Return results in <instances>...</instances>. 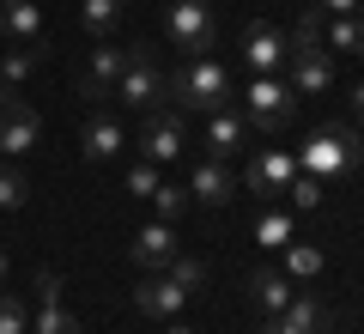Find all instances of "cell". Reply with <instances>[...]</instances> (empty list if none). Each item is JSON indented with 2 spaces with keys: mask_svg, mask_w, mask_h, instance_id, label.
Instances as JSON below:
<instances>
[{
  "mask_svg": "<svg viewBox=\"0 0 364 334\" xmlns=\"http://www.w3.org/2000/svg\"><path fill=\"white\" fill-rule=\"evenodd\" d=\"M164 98L176 103L182 116H213V110H225V103L237 98V85H231V67L225 61L195 55V61H182L176 73L164 79Z\"/></svg>",
  "mask_w": 364,
  "mask_h": 334,
  "instance_id": "obj_1",
  "label": "cell"
},
{
  "mask_svg": "<svg viewBox=\"0 0 364 334\" xmlns=\"http://www.w3.org/2000/svg\"><path fill=\"white\" fill-rule=\"evenodd\" d=\"M291 116H298V91H291L279 73H255V79H249V91H243V122H249L255 134H286Z\"/></svg>",
  "mask_w": 364,
  "mask_h": 334,
  "instance_id": "obj_2",
  "label": "cell"
},
{
  "mask_svg": "<svg viewBox=\"0 0 364 334\" xmlns=\"http://www.w3.org/2000/svg\"><path fill=\"white\" fill-rule=\"evenodd\" d=\"M358 158H364V134L352 128V122H322V128L304 140L298 170H310V177H328V170H352Z\"/></svg>",
  "mask_w": 364,
  "mask_h": 334,
  "instance_id": "obj_3",
  "label": "cell"
},
{
  "mask_svg": "<svg viewBox=\"0 0 364 334\" xmlns=\"http://www.w3.org/2000/svg\"><path fill=\"white\" fill-rule=\"evenodd\" d=\"M134 146H140L146 165H170V158H182V152H188L182 110H176V103H152V110H140V134H134Z\"/></svg>",
  "mask_w": 364,
  "mask_h": 334,
  "instance_id": "obj_4",
  "label": "cell"
},
{
  "mask_svg": "<svg viewBox=\"0 0 364 334\" xmlns=\"http://www.w3.org/2000/svg\"><path fill=\"white\" fill-rule=\"evenodd\" d=\"M164 37H170V49H182V61L213 55L219 49V25H213L207 0H176V6L164 13Z\"/></svg>",
  "mask_w": 364,
  "mask_h": 334,
  "instance_id": "obj_5",
  "label": "cell"
},
{
  "mask_svg": "<svg viewBox=\"0 0 364 334\" xmlns=\"http://www.w3.org/2000/svg\"><path fill=\"white\" fill-rule=\"evenodd\" d=\"M116 98L128 103V110L164 103V73H158V55L146 49V43H128V67H122V79H116Z\"/></svg>",
  "mask_w": 364,
  "mask_h": 334,
  "instance_id": "obj_6",
  "label": "cell"
},
{
  "mask_svg": "<svg viewBox=\"0 0 364 334\" xmlns=\"http://www.w3.org/2000/svg\"><path fill=\"white\" fill-rule=\"evenodd\" d=\"M207 122V158H219V165H231V158H243L249 152V122H243V110H231V103H225V110H213V116H200Z\"/></svg>",
  "mask_w": 364,
  "mask_h": 334,
  "instance_id": "obj_7",
  "label": "cell"
},
{
  "mask_svg": "<svg viewBox=\"0 0 364 334\" xmlns=\"http://www.w3.org/2000/svg\"><path fill=\"white\" fill-rule=\"evenodd\" d=\"M286 85L298 98H316V91L334 85V49H286Z\"/></svg>",
  "mask_w": 364,
  "mask_h": 334,
  "instance_id": "obj_8",
  "label": "cell"
},
{
  "mask_svg": "<svg viewBox=\"0 0 364 334\" xmlns=\"http://www.w3.org/2000/svg\"><path fill=\"white\" fill-rule=\"evenodd\" d=\"M328 322H334V316H328V304L304 292V298H291L279 316H261L255 334H328Z\"/></svg>",
  "mask_w": 364,
  "mask_h": 334,
  "instance_id": "obj_9",
  "label": "cell"
},
{
  "mask_svg": "<svg viewBox=\"0 0 364 334\" xmlns=\"http://www.w3.org/2000/svg\"><path fill=\"white\" fill-rule=\"evenodd\" d=\"M128 256H134V268H140V273H164L170 261H176V231H170V219L140 225L134 244H128Z\"/></svg>",
  "mask_w": 364,
  "mask_h": 334,
  "instance_id": "obj_10",
  "label": "cell"
},
{
  "mask_svg": "<svg viewBox=\"0 0 364 334\" xmlns=\"http://www.w3.org/2000/svg\"><path fill=\"white\" fill-rule=\"evenodd\" d=\"M243 61H249V73H279L286 67V31L267 25V19L243 25Z\"/></svg>",
  "mask_w": 364,
  "mask_h": 334,
  "instance_id": "obj_11",
  "label": "cell"
},
{
  "mask_svg": "<svg viewBox=\"0 0 364 334\" xmlns=\"http://www.w3.org/2000/svg\"><path fill=\"white\" fill-rule=\"evenodd\" d=\"M182 304H188V292H182L170 273H146V280L134 286V310H140V316H152V322L182 316Z\"/></svg>",
  "mask_w": 364,
  "mask_h": 334,
  "instance_id": "obj_12",
  "label": "cell"
},
{
  "mask_svg": "<svg viewBox=\"0 0 364 334\" xmlns=\"http://www.w3.org/2000/svg\"><path fill=\"white\" fill-rule=\"evenodd\" d=\"M43 140V122H37V110H31L25 98H6L0 103V152H31V146Z\"/></svg>",
  "mask_w": 364,
  "mask_h": 334,
  "instance_id": "obj_13",
  "label": "cell"
},
{
  "mask_svg": "<svg viewBox=\"0 0 364 334\" xmlns=\"http://www.w3.org/2000/svg\"><path fill=\"white\" fill-rule=\"evenodd\" d=\"M122 67H128V49H116V43H97L91 49V61H85V73H79V98H109L116 91V79H122Z\"/></svg>",
  "mask_w": 364,
  "mask_h": 334,
  "instance_id": "obj_14",
  "label": "cell"
},
{
  "mask_svg": "<svg viewBox=\"0 0 364 334\" xmlns=\"http://www.w3.org/2000/svg\"><path fill=\"white\" fill-rule=\"evenodd\" d=\"M31 328L37 334H79V322L61 310V273H49V268L37 273V316H31Z\"/></svg>",
  "mask_w": 364,
  "mask_h": 334,
  "instance_id": "obj_15",
  "label": "cell"
},
{
  "mask_svg": "<svg viewBox=\"0 0 364 334\" xmlns=\"http://www.w3.org/2000/svg\"><path fill=\"white\" fill-rule=\"evenodd\" d=\"M231 194H237V177H231V165H219V158H195V170H188V201L225 207Z\"/></svg>",
  "mask_w": 364,
  "mask_h": 334,
  "instance_id": "obj_16",
  "label": "cell"
},
{
  "mask_svg": "<svg viewBox=\"0 0 364 334\" xmlns=\"http://www.w3.org/2000/svg\"><path fill=\"white\" fill-rule=\"evenodd\" d=\"M291 298H298L291 292V273H279V268H255L249 273V304H255L261 316H279Z\"/></svg>",
  "mask_w": 364,
  "mask_h": 334,
  "instance_id": "obj_17",
  "label": "cell"
},
{
  "mask_svg": "<svg viewBox=\"0 0 364 334\" xmlns=\"http://www.w3.org/2000/svg\"><path fill=\"white\" fill-rule=\"evenodd\" d=\"M291 177H298V152H261L249 165V189L255 194H286Z\"/></svg>",
  "mask_w": 364,
  "mask_h": 334,
  "instance_id": "obj_18",
  "label": "cell"
},
{
  "mask_svg": "<svg viewBox=\"0 0 364 334\" xmlns=\"http://www.w3.org/2000/svg\"><path fill=\"white\" fill-rule=\"evenodd\" d=\"M122 140H128V134H122L116 122L104 116V110H91V122L79 128V152H85L91 165H104V158H116V152H122Z\"/></svg>",
  "mask_w": 364,
  "mask_h": 334,
  "instance_id": "obj_19",
  "label": "cell"
},
{
  "mask_svg": "<svg viewBox=\"0 0 364 334\" xmlns=\"http://www.w3.org/2000/svg\"><path fill=\"white\" fill-rule=\"evenodd\" d=\"M0 37L43 43V6H37V0H0Z\"/></svg>",
  "mask_w": 364,
  "mask_h": 334,
  "instance_id": "obj_20",
  "label": "cell"
},
{
  "mask_svg": "<svg viewBox=\"0 0 364 334\" xmlns=\"http://www.w3.org/2000/svg\"><path fill=\"white\" fill-rule=\"evenodd\" d=\"M79 25L91 43H109V31L122 25V0H79Z\"/></svg>",
  "mask_w": 364,
  "mask_h": 334,
  "instance_id": "obj_21",
  "label": "cell"
},
{
  "mask_svg": "<svg viewBox=\"0 0 364 334\" xmlns=\"http://www.w3.org/2000/svg\"><path fill=\"white\" fill-rule=\"evenodd\" d=\"M43 49H49V43H18V49H6L0 55V79H6V85H25L43 67Z\"/></svg>",
  "mask_w": 364,
  "mask_h": 334,
  "instance_id": "obj_22",
  "label": "cell"
},
{
  "mask_svg": "<svg viewBox=\"0 0 364 334\" xmlns=\"http://www.w3.org/2000/svg\"><path fill=\"white\" fill-rule=\"evenodd\" d=\"M322 43L328 49H346V55H364V19L358 13H340L322 25Z\"/></svg>",
  "mask_w": 364,
  "mask_h": 334,
  "instance_id": "obj_23",
  "label": "cell"
},
{
  "mask_svg": "<svg viewBox=\"0 0 364 334\" xmlns=\"http://www.w3.org/2000/svg\"><path fill=\"white\" fill-rule=\"evenodd\" d=\"M164 273H170V280H176L188 298H195V292H207V280H213V268H207V261H200V256H182V249H176V261H170Z\"/></svg>",
  "mask_w": 364,
  "mask_h": 334,
  "instance_id": "obj_24",
  "label": "cell"
},
{
  "mask_svg": "<svg viewBox=\"0 0 364 334\" xmlns=\"http://www.w3.org/2000/svg\"><path fill=\"white\" fill-rule=\"evenodd\" d=\"M0 334H31V304L0 286Z\"/></svg>",
  "mask_w": 364,
  "mask_h": 334,
  "instance_id": "obj_25",
  "label": "cell"
},
{
  "mask_svg": "<svg viewBox=\"0 0 364 334\" xmlns=\"http://www.w3.org/2000/svg\"><path fill=\"white\" fill-rule=\"evenodd\" d=\"M286 273L291 280H316L322 273V249L316 244H286Z\"/></svg>",
  "mask_w": 364,
  "mask_h": 334,
  "instance_id": "obj_26",
  "label": "cell"
},
{
  "mask_svg": "<svg viewBox=\"0 0 364 334\" xmlns=\"http://www.w3.org/2000/svg\"><path fill=\"white\" fill-rule=\"evenodd\" d=\"M25 201H31V182H25V170H0V213H18Z\"/></svg>",
  "mask_w": 364,
  "mask_h": 334,
  "instance_id": "obj_27",
  "label": "cell"
},
{
  "mask_svg": "<svg viewBox=\"0 0 364 334\" xmlns=\"http://www.w3.org/2000/svg\"><path fill=\"white\" fill-rule=\"evenodd\" d=\"M286 201H291V207H304V213H310V207H322V177L298 170V177H291V189H286Z\"/></svg>",
  "mask_w": 364,
  "mask_h": 334,
  "instance_id": "obj_28",
  "label": "cell"
},
{
  "mask_svg": "<svg viewBox=\"0 0 364 334\" xmlns=\"http://www.w3.org/2000/svg\"><path fill=\"white\" fill-rule=\"evenodd\" d=\"M152 207H158V219H176L182 207H188V189H176V182H158V189H152Z\"/></svg>",
  "mask_w": 364,
  "mask_h": 334,
  "instance_id": "obj_29",
  "label": "cell"
},
{
  "mask_svg": "<svg viewBox=\"0 0 364 334\" xmlns=\"http://www.w3.org/2000/svg\"><path fill=\"white\" fill-rule=\"evenodd\" d=\"M152 189H158V165H128V194H140V201H152Z\"/></svg>",
  "mask_w": 364,
  "mask_h": 334,
  "instance_id": "obj_30",
  "label": "cell"
},
{
  "mask_svg": "<svg viewBox=\"0 0 364 334\" xmlns=\"http://www.w3.org/2000/svg\"><path fill=\"white\" fill-rule=\"evenodd\" d=\"M286 237H291V225H286V219H261V244H267V249H279Z\"/></svg>",
  "mask_w": 364,
  "mask_h": 334,
  "instance_id": "obj_31",
  "label": "cell"
},
{
  "mask_svg": "<svg viewBox=\"0 0 364 334\" xmlns=\"http://www.w3.org/2000/svg\"><path fill=\"white\" fill-rule=\"evenodd\" d=\"M316 6H322L328 19H340V13H358V0H316Z\"/></svg>",
  "mask_w": 364,
  "mask_h": 334,
  "instance_id": "obj_32",
  "label": "cell"
},
{
  "mask_svg": "<svg viewBox=\"0 0 364 334\" xmlns=\"http://www.w3.org/2000/svg\"><path fill=\"white\" fill-rule=\"evenodd\" d=\"M352 110H358V134H364V79L352 85Z\"/></svg>",
  "mask_w": 364,
  "mask_h": 334,
  "instance_id": "obj_33",
  "label": "cell"
},
{
  "mask_svg": "<svg viewBox=\"0 0 364 334\" xmlns=\"http://www.w3.org/2000/svg\"><path fill=\"white\" fill-rule=\"evenodd\" d=\"M6 280H13V261H6V249H0V286H6Z\"/></svg>",
  "mask_w": 364,
  "mask_h": 334,
  "instance_id": "obj_34",
  "label": "cell"
},
{
  "mask_svg": "<svg viewBox=\"0 0 364 334\" xmlns=\"http://www.w3.org/2000/svg\"><path fill=\"white\" fill-rule=\"evenodd\" d=\"M6 98H13V85H6V79H0V103H6Z\"/></svg>",
  "mask_w": 364,
  "mask_h": 334,
  "instance_id": "obj_35",
  "label": "cell"
},
{
  "mask_svg": "<svg viewBox=\"0 0 364 334\" xmlns=\"http://www.w3.org/2000/svg\"><path fill=\"white\" fill-rule=\"evenodd\" d=\"M164 334H195V328H182V322H176V328H164Z\"/></svg>",
  "mask_w": 364,
  "mask_h": 334,
  "instance_id": "obj_36",
  "label": "cell"
}]
</instances>
